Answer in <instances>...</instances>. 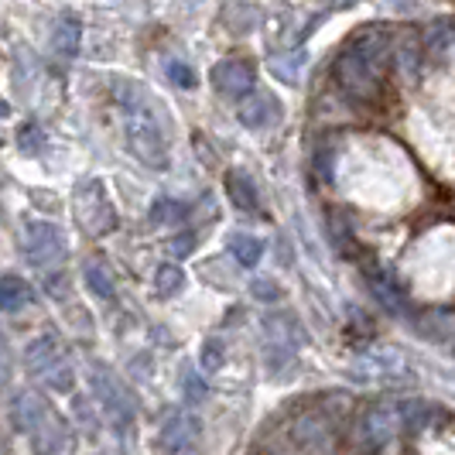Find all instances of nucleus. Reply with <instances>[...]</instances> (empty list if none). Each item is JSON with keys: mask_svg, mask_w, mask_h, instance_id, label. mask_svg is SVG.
Instances as JSON below:
<instances>
[{"mask_svg": "<svg viewBox=\"0 0 455 455\" xmlns=\"http://www.w3.org/2000/svg\"><path fill=\"white\" fill-rule=\"evenodd\" d=\"M414 329L418 336L428 342H445L455 336V312L452 308H428L414 319Z\"/></svg>", "mask_w": 455, "mask_h": 455, "instance_id": "obj_16", "label": "nucleus"}, {"mask_svg": "<svg viewBox=\"0 0 455 455\" xmlns=\"http://www.w3.org/2000/svg\"><path fill=\"white\" fill-rule=\"evenodd\" d=\"M356 380L363 384H401V380H411L414 370L408 366V360L397 353V349H373V353H363L353 370H349Z\"/></svg>", "mask_w": 455, "mask_h": 455, "instance_id": "obj_9", "label": "nucleus"}, {"mask_svg": "<svg viewBox=\"0 0 455 455\" xmlns=\"http://www.w3.org/2000/svg\"><path fill=\"white\" fill-rule=\"evenodd\" d=\"M366 284H370V295L380 301V308L390 315H404L408 312V295L394 284V277L384 271H370L366 274Z\"/></svg>", "mask_w": 455, "mask_h": 455, "instance_id": "obj_15", "label": "nucleus"}, {"mask_svg": "<svg viewBox=\"0 0 455 455\" xmlns=\"http://www.w3.org/2000/svg\"><path fill=\"white\" fill-rule=\"evenodd\" d=\"M120 110H124V137H127L131 155L155 172L164 168L168 164V140H164V127L155 116V110L134 90H120Z\"/></svg>", "mask_w": 455, "mask_h": 455, "instance_id": "obj_2", "label": "nucleus"}, {"mask_svg": "<svg viewBox=\"0 0 455 455\" xmlns=\"http://www.w3.org/2000/svg\"><path fill=\"white\" fill-rule=\"evenodd\" d=\"M92 387H96V397H100V404H103V414L110 418V425H114L120 435L131 432V425H134V418H137V404H134V397L124 390V384H116L103 366H96V370H92Z\"/></svg>", "mask_w": 455, "mask_h": 455, "instance_id": "obj_8", "label": "nucleus"}, {"mask_svg": "<svg viewBox=\"0 0 455 455\" xmlns=\"http://www.w3.org/2000/svg\"><path fill=\"white\" fill-rule=\"evenodd\" d=\"M83 281H86V288H90L100 301H114L116 298L114 271H110L103 260H86V264H83Z\"/></svg>", "mask_w": 455, "mask_h": 455, "instance_id": "obj_21", "label": "nucleus"}, {"mask_svg": "<svg viewBox=\"0 0 455 455\" xmlns=\"http://www.w3.org/2000/svg\"><path fill=\"white\" fill-rule=\"evenodd\" d=\"M199 432H203V425H199V418L192 411H172L164 418V425H161V449H164V455L196 449Z\"/></svg>", "mask_w": 455, "mask_h": 455, "instance_id": "obj_13", "label": "nucleus"}, {"mask_svg": "<svg viewBox=\"0 0 455 455\" xmlns=\"http://www.w3.org/2000/svg\"><path fill=\"white\" fill-rule=\"evenodd\" d=\"M274 116H277V100L271 96H264V92H253L247 96L243 103H240V124H247V127H267Z\"/></svg>", "mask_w": 455, "mask_h": 455, "instance_id": "obj_20", "label": "nucleus"}, {"mask_svg": "<svg viewBox=\"0 0 455 455\" xmlns=\"http://www.w3.org/2000/svg\"><path fill=\"white\" fill-rule=\"evenodd\" d=\"M223 366V342L220 339H205L203 346V370L205 373H216Z\"/></svg>", "mask_w": 455, "mask_h": 455, "instance_id": "obj_28", "label": "nucleus"}, {"mask_svg": "<svg viewBox=\"0 0 455 455\" xmlns=\"http://www.w3.org/2000/svg\"><path fill=\"white\" fill-rule=\"evenodd\" d=\"M227 192L229 199H233V205L240 209V212H251V216H257L260 212V199H257V185H253V179L247 175V172H227Z\"/></svg>", "mask_w": 455, "mask_h": 455, "instance_id": "obj_18", "label": "nucleus"}, {"mask_svg": "<svg viewBox=\"0 0 455 455\" xmlns=\"http://www.w3.org/2000/svg\"><path fill=\"white\" fill-rule=\"evenodd\" d=\"M253 291H257V295H274V298H277V284H264V281H257V284H253Z\"/></svg>", "mask_w": 455, "mask_h": 455, "instance_id": "obj_32", "label": "nucleus"}, {"mask_svg": "<svg viewBox=\"0 0 455 455\" xmlns=\"http://www.w3.org/2000/svg\"><path fill=\"white\" fill-rule=\"evenodd\" d=\"M164 72H168V79H172L179 90H192V86H196V72L185 66V62H179V59H172V62L164 66Z\"/></svg>", "mask_w": 455, "mask_h": 455, "instance_id": "obj_27", "label": "nucleus"}, {"mask_svg": "<svg viewBox=\"0 0 455 455\" xmlns=\"http://www.w3.org/2000/svg\"><path fill=\"white\" fill-rule=\"evenodd\" d=\"M291 442H295L301 452L312 455H329L332 445H336V425L325 418V414H315V411H305L291 421Z\"/></svg>", "mask_w": 455, "mask_h": 455, "instance_id": "obj_10", "label": "nucleus"}, {"mask_svg": "<svg viewBox=\"0 0 455 455\" xmlns=\"http://www.w3.org/2000/svg\"><path fill=\"white\" fill-rule=\"evenodd\" d=\"M185 397H188L192 404H199V401L205 397V387L199 377H185Z\"/></svg>", "mask_w": 455, "mask_h": 455, "instance_id": "obj_31", "label": "nucleus"}, {"mask_svg": "<svg viewBox=\"0 0 455 455\" xmlns=\"http://www.w3.org/2000/svg\"><path fill=\"white\" fill-rule=\"evenodd\" d=\"M260 342H264V356H267V366L274 373L284 370L298 356V342H301V329H298V319L291 312H271L264 319V332H260Z\"/></svg>", "mask_w": 455, "mask_h": 455, "instance_id": "obj_6", "label": "nucleus"}, {"mask_svg": "<svg viewBox=\"0 0 455 455\" xmlns=\"http://www.w3.org/2000/svg\"><path fill=\"white\" fill-rule=\"evenodd\" d=\"M432 404H425V401H401V418H404V428L411 432H418L428 418H432Z\"/></svg>", "mask_w": 455, "mask_h": 455, "instance_id": "obj_25", "label": "nucleus"}, {"mask_svg": "<svg viewBox=\"0 0 455 455\" xmlns=\"http://www.w3.org/2000/svg\"><path fill=\"white\" fill-rule=\"evenodd\" d=\"M31 452L35 455H76V432L62 414H48L42 428L31 435Z\"/></svg>", "mask_w": 455, "mask_h": 455, "instance_id": "obj_12", "label": "nucleus"}, {"mask_svg": "<svg viewBox=\"0 0 455 455\" xmlns=\"http://www.w3.org/2000/svg\"><path fill=\"white\" fill-rule=\"evenodd\" d=\"M72 209H76V220L79 227L86 229L90 236H107L116 229V209L107 196V188L100 179H90L76 188L72 196Z\"/></svg>", "mask_w": 455, "mask_h": 455, "instance_id": "obj_5", "label": "nucleus"}, {"mask_svg": "<svg viewBox=\"0 0 455 455\" xmlns=\"http://www.w3.org/2000/svg\"><path fill=\"white\" fill-rule=\"evenodd\" d=\"M79 45H83V21L76 14H62L55 28H52V48L55 55L62 59H76L79 55Z\"/></svg>", "mask_w": 455, "mask_h": 455, "instance_id": "obj_17", "label": "nucleus"}, {"mask_svg": "<svg viewBox=\"0 0 455 455\" xmlns=\"http://www.w3.org/2000/svg\"><path fill=\"white\" fill-rule=\"evenodd\" d=\"M196 243H199V236H196V233H182V236H175V240H172V253H175V257H185V253L196 251Z\"/></svg>", "mask_w": 455, "mask_h": 455, "instance_id": "obj_30", "label": "nucleus"}, {"mask_svg": "<svg viewBox=\"0 0 455 455\" xmlns=\"http://www.w3.org/2000/svg\"><path fill=\"white\" fill-rule=\"evenodd\" d=\"M182 284H185V274L179 264H161L158 274H155V291H158V295H164V298L179 295Z\"/></svg>", "mask_w": 455, "mask_h": 455, "instance_id": "obj_23", "label": "nucleus"}, {"mask_svg": "<svg viewBox=\"0 0 455 455\" xmlns=\"http://www.w3.org/2000/svg\"><path fill=\"white\" fill-rule=\"evenodd\" d=\"M390 62V38L384 28H363L349 38L336 59V86L353 103H373L384 86V68Z\"/></svg>", "mask_w": 455, "mask_h": 455, "instance_id": "obj_1", "label": "nucleus"}, {"mask_svg": "<svg viewBox=\"0 0 455 455\" xmlns=\"http://www.w3.org/2000/svg\"><path fill=\"white\" fill-rule=\"evenodd\" d=\"M52 408H48V401L38 394V390H18L14 397H11V421H14V428L21 435H31L42 428V421H45Z\"/></svg>", "mask_w": 455, "mask_h": 455, "instance_id": "obj_14", "label": "nucleus"}, {"mask_svg": "<svg viewBox=\"0 0 455 455\" xmlns=\"http://www.w3.org/2000/svg\"><path fill=\"white\" fill-rule=\"evenodd\" d=\"M151 220H155V223H179V220H185V205L179 203V199L161 196L158 203L151 205Z\"/></svg>", "mask_w": 455, "mask_h": 455, "instance_id": "obj_26", "label": "nucleus"}, {"mask_svg": "<svg viewBox=\"0 0 455 455\" xmlns=\"http://www.w3.org/2000/svg\"><path fill=\"white\" fill-rule=\"evenodd\" d=\"M76 418H79V421H86V435L100 432V425H96V418H92V411H90V401L76 397Z\"/></svg>", "mask_w": 455, "mask_h": 455, "instance_id": "obj_29", "label": "nucleus"}, {"mask_svg": "<svg viewBox=\"0 0 455 455\" xmlns=\"http://www.w3.org/2000/svg\"><path fill=\"white\" fill-rule=\"evenodd\" d=\"M172 455H199V449H182V452H172Z\"/></svg>", "mask_w": 455, "mask_h": 455, "instance_id": "obj_33", "label": "nucleus"}, {"mask_svg": "<svg viewBox=\"0 0 455 455\" xmlns=\"http://www.w3.org/2000/svg\"><path fill=\"white\" fill-rule=\"evenodd\" d=\"M404 428V418H401V404H370V408L356 418V432L353 442L370 455H380L394 449L397 435Z\"/></svg>", "mask_w": 455, "mask_h": 455, "instance_id": "obj_4", "label": "nucleus"}, {"mask_svg": "<svg viewBox=\"0 0 455 455\" xmlns=\"http://www.w3.org/2000/svg\"><path fill=\"white\" fill-rule=\"evenodd\" d=\"M229 253L236 257L240 267H257L260 257H264V240L253 236V233H233L229 236Z\"/></svg>", "mask_w": 455, "mask_h": 455, "instance_id": "obj_22", "label": "nucleus"}, {"mask_svg": "<svg viewBox=\"0 0 455 455\" xmlns=\"http://www.w3.org/2000/svg\"><path fill=\"white\" fill-rule=\"evenodd\" d=\"M301 66H305V52H284V55H274V62H271L274 76L284 79V83H295Z\"/></svg>", "mask_w": 455, "mask_h": 455, "instance_id": "obj_24", "label": "nucleus"}, {"mask_svg": "<svg viewBox=\"0 0 455 455\" xmlns=\"http://www.w3.org/2000/svg\"><path fill=\"white\" fill-rule=\"evenodd\" d=\"M35 301V291L28 288V281L18 277V274H4V281H0V308L7 312V315H14V312H21Z\"/></svg>", "mask_w": 455, "mask_h": 455, "instance_id": "obj_19", "label": "nucleus"}, {"mask_svg": "<svg viewBox=\"0 0 455 455\" xmlns=\"http://www.w3.org/2000/svg\"><path fill=\"white\" fill-rule=\"evenodd\" d=\"M212 86L220 96H229V100H243V96H253V83H257V72L247 59H223L216 62L212 72H209Z\"/></svg>", "mask_w": 455, "mask_h": 455, "instance_id": "obj_11", "label": "nucleus"}, {"mask_svg": "<svg viewBox=\"0 0 455 455\" xmlns=\"http://www.w3.org/2000/svg\"><path fill=\"white\" fill-rule=\"evenodd\" d=\"M66 253H68L66 236H62L59 227L42 223V220H35V223L24 227V260L35 271H55V267H62Z\"/></svg>", "mask_w": 455, "mask_h": 455, "instance_id": "obj_7", "label": "nucleus"}, {"mask_svg": "<svg viewBox=\"0 0 455 455\" xmlns=\"http://www.w3.org/2000/svg\"><path fill=\"white\" fill-rule=\"evenodd\" d=\"M24 370H28L31 380L45 384L55 394H68V390L76 387V370L68 363L66 346L55 339V336H38V339L28 346Z\"/></svg>", "mask_w": 455, "mask_h": 455, "instance_id": "obj_3", "label": "nucleus"}]
</instances>
